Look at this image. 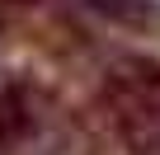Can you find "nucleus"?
Returning a JSON list of instances; mask_svg holds the SVG:
<instances>
[{
  "instance_id": "nucleus-1",
  "label": "nucleus",
  "mask_w": 160,
  "mask_h": 155,
  "mask_svg": "<svg viewBox=\"0 0 160 155\" xmlns=\"http://www.w3.org/2000/svg\"><path fill=\"white\" fill-rule=\"evenodd\" d=\"M104 104L127 155H160V61L122 56L104 75Z\"/></svg>"
},
{
  "instance_id": "nucleus-2",
  "label": "nucleus",
  "mask_w": 160,
  "mask_h": 155,
  "mask_svg": "<svg viewBox=\"0 0 160 155\" xmlns=\"http://www.w3.org/2000/svg\"><path fill=\"white\" fill-rule=\"evenodd\" d=\"M108 24H127L137 33H160V0H85Z\"/></svg>"
},
{
  "instance_id": "nucleus-3",
  "label": "nucleus",
  "mask_w": 160,
  "mask_h": 155,
  "mask_svg": "<svg viewBox=\"0 0 160 155\" xmlns=\"http://www.w3.org/2000/svg\"><path fill=\"white\" fill-rule=\"evenodd\" d=\"M14 5H42V0H14Z\"/></svg>"
}]
</instances>
